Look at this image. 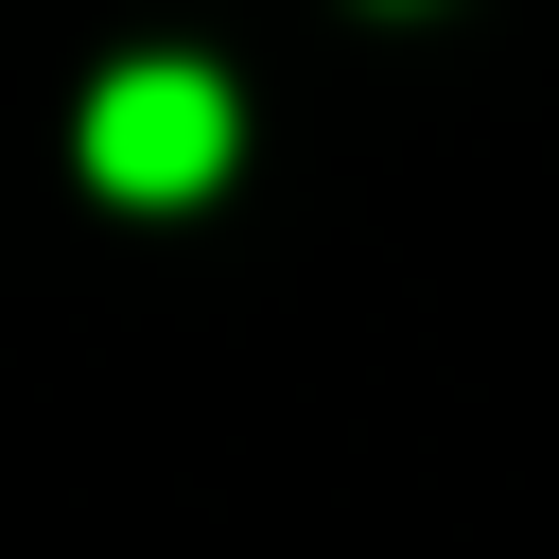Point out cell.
<instances>
[{
	"mask_svg": "<svg viewBox=\"0 0 559 559\" xmlns=\"http://www.w3.org/2000/svg\"><path fill=\"white\" fill-rule=\"evenodd\" d=\"M87 175H105L122 210L210 192V175H227V87L175 70V52H157V70H105V87H87Z\"/></svg>",
	"mask_w": 559,
	"mask_h": 559,
	"instance_id": "cell-1",
	"label": "cell"
}]
</instances>
